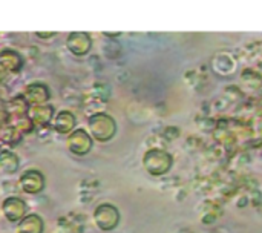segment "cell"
Returning <instances> with one entry per match:
<instances>
[{"label":"cell","mask_w":262,"mask_h":233,"mask_svg":"<svg viewBox=\"0 0 262 233\" xmlns=\"http://www.w3.org/2000/svg\"><path fill=\"white\" fill-rule=\"evenodd\" d=\"M75 123H77V120L72 112L61 111L54 118V129H55V132H58L61 135H68V134H72Z\"/></svg>","instance_id":"obj_10"},{"label":"cell","mask_w":262,"mask_h":233,"mask_svg":"<svg viewBox=\"0 0 262 233\" xmlns=\"http://www.w3.org/2000/svg\"><path fill=\"white\" fill-rule=\"evenodd\" d=\"M68 147L75 155H86L92 149V138L84 129H77L68 137Z\"/></svg>","instance_id":"obj_5"},{"label":"cell","mask_w":262,"mask_h":233,"mask_svg":"<svg viewBox=\"0 0 262 233\" xmlns=\"http://www.w3.org/2000/svg\"><path fill=\"white\" fill-rule=\"evenodd\" d=\"M143 166L144 169L154 175V177H161V175H166L172 166H173V157L164 151V149H158V147H154V149H149L144 157H143Z\"/></svg>","instance_id":"obj_1"},{"label":"cell","mask_w":262,"mask_h":233,"mask_svg":"<svg viewBox=\"0 0 262 233\" xmlns=\"http://www.w3.org/2000/svg\"><path fill=\"white\" fill-rule=\"evenodd\" d=\"M0 140L5 143V144H9V146H15L20 140H21V134L18 131H15L14 128L8 126L5 129L0 131Z\"/></svg>","instance_id":"obj_16"},{"label":"cell","mask_w":262,"mask_h":233,"mask_svg":"<svg viewBox=\"0 0 262 233\" xmlns=\"http://www.w3.org/2000/svg\"><path fill=\"white\" fill-rule=\"evenodd\" d=\"M0 169L6 174H14L18 169V158L9 151L0 152Z\"/></svg>","instance_id":"obj_14"},{"label":"cell","mask_w":262,"mask_h":233,"mask_svg":"<svg viewBox=\"0 0 262 233\" xmlns=\"http://www.w3.org/2000/svg\"><path fill=\"white\" fill-rule=\"evenodd\" d=\"M26 115L29 117V120L32 121L34 126H46L54 115V108L51 104L29 106Z\"/></svg>","instance_id":"obj_9"},{"label":"cell","mask_w":262,"mask_h":233,"mask_svg":"<svg viewBox=\"0 0 262 233\" xmlns=\"http://www.w3.org/2000/svg\"><path fill=\"white\" fill-rule=\"evenodd\" d=\"M37 35H38V37H52V35H54V32H49V34H41V32H37Z\"/></svg>","instance_id":"obj_18"},{"label":"cell","mask_w":262,"mask_h":233,"mask_svg":"<svg viewBox=\"0 0 262 233\" xmlns=\"http://www.w3.org/2000/svg\"><path fill=\"white\" fill-rule=\"evenodd\" d=\"M9 118V126L18 131L20 134H29L34 129L32 121L29 120L28 115H20V117H8Z\"/></svg>","instance_id":"obj_15"},{"label":"cell","mask_w":262,"mask_h":233,"mask_svg":"<svg viewBox=\"0 0 262 233\" xmlns=\"http://www.w3.org/2000/svg\"><path fill=\"white\" fill-rule=\"evenodd\" d=\"M66 46L71 54H74L77 57H83L91 51L92 40H91L89 34H86V32H71L68 35Z\"/></svg>","instance_id":"obj_7"},{"label":"cell","mask_w":262,"mask_h":233,"mask_svg":"<svg viewBox=\"0 0 262 233\" xmlns=\"http://www.w3.org/2000/svg\"><path fill=\"white\" fill-rule=\"evenodd\" d=\"M5 72H6V71H5V68H3V66L0 65V75H3Z\"/></svg>","instance_id":"obj_19"},{"label":"cell","mask_w":262,"mask_h":233,"mask_svg":"<svg viewBox=\"0 0 262 233\" xmlns=\"http://www.w3.org/2000/svg\"><path fill=\"white\" fill-rule=\"evenodd\" d=\"M3 215L9 223H20L26 217V203L17 197H9L3 201L2 206Z\"/></svg>","instance_id":"obj_6"},{"label":"cell","mask_w":262,"mask_h":233,"mask_svg":"<svg viewBox=\"0 0 262 233\" xmlns=\"http://www.w3.org/2000/svg\"><path fill=\"white\" fill-rule=\"evenodd\" d=\"M20 187L23 192L29 194V195H35L40 194L45 189V177L40 171L37 169H28L20 175Z\"/></svg>","instance_id":"obj_4"},{"label":"cell","mask_w":262,"mask_h":233,"mask_svg":"<svg viewBox=\"0 0 262 233\" xmlns=\"http://www.w3.org/2000/svg\"><path fill=\"white\" fill-rule=\"evenodd\" d=\"M23 97H25L28 104L38 106V104H46V101L51 97V92L45 83H31L26 86Z\"/></svg>","instance_id":"obj_8"},{"label":"cell","mask_w":262,"mask_h":233,"mask_svg":"<svg viewBox=\"0 0 262 233\" xmlns=\"http://www.w3.org/2000/svg\"><path fill=\"white\" fill-rule=\"evenodd\" d=\"M61 224V223H60ZM58 232L60 233H78L80 232V229L74 224V223H71V221H63V224H61V227L58 229Z\"/></svg>","instance_id":"obj_17"},{"label":"cell","mask_w":262,"mask_h":233,"mask_svg":"<svg viewBox=\"0 0 262 233\" xmlns=\"http://www.w3.org/2000/svg\"><path fill=\"white\" fill-rule=\"evenodd\" d=\"M88 124H89L91 135L95 140L101 141V143L109 141L115 135V132H117V123H115V120L111 115L103 114V112L94 114L89 118V123Z\"/></svg>","instance_id":"obj_2"},{"label":"cell","mask_w":262,"mask_h":233,"mask_svg":"<svg viewBox=\"0 0 262 233\" xmlns=\"http://www.w3.org/2000/svg\"><path fill=\"white\" fill-rule=\"evenodd\" d=\"M17 233H43V220L35 215H26L17 227Z\"/></svg>","instance_id":"obj_12"},{"label":"cell","mask_w":262,"mask_h":233,"mask_svg":"<svg viewBox=\"0 0 262 233\" xmlns=\"http://www.w3.org/2000/svg\"><path fill=\"white\" fill-rule=\"evenodd\" d=\"M94 220H95V224L98 226V229H101L104 232H109V230H114L118 226L120 212L114 204L104 203V204H100L95 209Z\"/></svg>","instance_id":"obj_3"},{"label":"cell","mask_w":262,"mask_h":233,"mask_svg":"<svg viewBox=\"0 0 262 233\" xmlns=\"http://www.w3.org/2000/svg\"><path fill=\"white\" fill-rule=\"evenodd\" d=\"M0 65L5 68V71L17 72L23 66V58L18 52L12 49H3L0 52Z\"/></svg>","instance_id":"obj_11"},{"label":"cell","mask_w":262,"mask_h":233,"mask_svg":"<svg viewBox=\"0 0 262 233\" xmlns=\"http://www.w3.org/2000/svg\"><path fill=\"white\" fill-rule=\"evenodd\" d=\"M8 111V117H20V115H26L28 114V103L25 100L23 95H17L15 98H12L9 101V104L6 106Z\"/></svg>","instance_id":"obj_13"}]
</instances>
